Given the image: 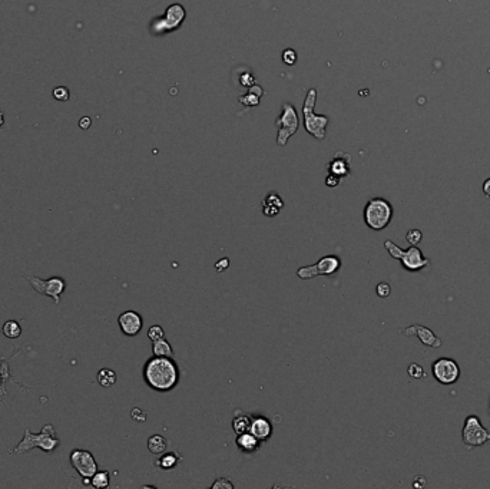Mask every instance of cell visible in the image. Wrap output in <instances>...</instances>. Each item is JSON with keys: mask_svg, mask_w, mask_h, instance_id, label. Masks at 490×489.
<instances>
[{"mask_svg": "<svg viewBox=\"0 0 490 489\" xmlns=\"http://www.w3.org/2000/svg\"><path fill=\"white\" fill-rule=\"evenodd\" d=\"M142 375L145 383L157 392H169L179 382V369L172 357H151Z\"/></svg>", "mask_w": 490, "mask_h": 489, "instance_id": "1", "label": "cell"}, {"mask_svg": "<svg viewBox=\"0 0 490 489\" xmlns=\"http://www.w3.org/2000/svg\"><path fill=\"white\" fill-rule=\"evenodd\" d=\"M59 444H60V441L57 439L55 428H53V425L49 423L43 426V429L39 433H32L29 429H24V438L17 444V446H14L13 449L9 451V454L10 455H23L34 448H39L45 452H53L59 446Z\"/></svg>", "mask_w": 490, "mask_h": 489, "instance_id": "2", "label": "cell"}, {"mask_svg": "<svg viewBox=\"0 0 490 489\" xmlns=\"http://www.w3.org/2000/svg\"><path fill=\"white\" fill-rule=\"evenodd\" d=\"M365 226L374 231H381L391 223L393 207L384 198H371L364 207Z\"/></svg>", "mask_w": 490, "mask_h": 489, "instance_id": "3", "label": "cell"}, {"mask_svg": "<svg viewBox=\"0 0 490 489\" xmlns=\"http://www.w3.org/2000/svg\"><path fill=\"white\" fill-rule=\"evenodd\" d=\"M384 247L390 252V255L394 257V258H399L401 264H403V267H404V270H407L410 273H416L419 270L426 268L427 265H430V261L423 255L422 250L419 247H416V245H410L409 250L404 251L401 250L399 245H396L393 241L387 240L384 243Z\"/></svg>", "mask_w": 490, "mask_h": 489, "instance_id": "4", "label": "cell"}, {"mask_svg": "<svg viewBox=\"0 0 490 489\" xmlns=\"http://www.w3.org/2000/svg\"><path fill=\"white\" fill-rule=\"evenodd\" d=\"M316 98L317 92L316 89H310L306 98V102L303 106V114H304V121H306V129L308 134L317 139H324L326 137V126L328 122L327 116L314 114V105H316Z\"/></svg>", "mask_w": 490, "mask_h": 489, "instance_id": "5", "label": "cell"}, {"mask_svg": "<svg viewBox=\"0 0 490 489\" xmlns=\"http://www.w3.org/2000/svg\"><path fill=\"white\" fill-rule=\"evenodd\" d=\"M463 444L468 448L482 446L490 441V432L485 429L480 423V419L476 415H470L466 418L463 431H462Z\"/></svg>", "mask_w": 490, "mask_h": 489, "instance_id": "6", "label": "cell"}, {"mask_svg": "<svg viewBox=\"0 0 490 489\" xmlns=\"http://www.w3.org/2000/svg\"><path fill=\"white\" fill-rule=\"evenodd\" d=\"M26 280L29 281L30 287L33 288L36 293L43 294V296L52 297L56 304L60 303V294L66 288V280L65 278H62V277H50L47 280H43V278H39V277H26Z\"/></svg>", "mask_w": 490, "mask_h": 489, "instance_id": "7", "label": "cell"}, {"mask_svg": "<svg viewBox=\"0 0 490 489\" xmlns=\"http://www.w3.org/2000/svg\"><path fill=\"white\" fill-rule=\"evenodd\" d=\"M300 121L297 116L296 109L293 105L284 103L283 106V114L277 119V126H278V137H277V144L284 147L288 141V138L294 135L298 129Z\"/></svg>", "mask_w": 490, "mask_h": 489, "instance_id": "8", "label": "cell"}, {"mask_svg": "<svg viewBox=\"0 0 490 489\" xmlns=\"http://www.w3.org/2000/svg\"><path fill=\"white\" fill-rule=\"evenodd\" d=\"M340 267H341V261H340L338 257H335V255H326V257H323L314 265H307V267L298 268L297 275L300 278L308 280V278H314L317 275H331V274L337 273Z\"/></svg>", "mask_w": 490, "mask_h": 489, "instance_id": "9", "label": "cell"}, {"mask_svg": "<svg viewBox=\"0 0 490 489\" xmlns=\"http://www.w3.org/2000/svg\"><path fill=\"white\" fill-rule=\"evenodd\" d=\"M70 467L73 468L82 478L91 479L98 472V464L89 451L73 449L69 456Z\"/></svg>", "mask_w": 490, "mask_h": 489, "instance_id": "10", "label": "cell"}, {"mask_svg": "<svg viewBox=\"0 0 490 489\" xmlns=\"http://www.w3.org/2000/svg\"><path fill=\"white\" fill-rule=\"evenodd\" d=\"M433 376L434 379L442 383V385H453L456 383L460 377V369H459V364L453 360V359H449V357H440L437 359L436 362L433 363Z\"/></svg>", "mask_w": 490, "mask_h": 489, "instance_id": "11", "label": "cell"}, {"mask_svg": "<svg viewBox=\"0 0 490 489\" xmlns=\"http://www.w3.org/2000/svg\"><path fill=\"white\" fill-rule=\"evenodd\" d=\"M185 17V9L181 4H172L168 7L165 16L154 23L152 30L155 33H163V32H171L176 29Z\"/></svg>", "mask_w": 490, "mask_h": 489, "instance_id": "12", "label": "cell"}, {"mask_svg": "<svg viewBox=\"0 0 490 489\" xmlns=\"http://www.w3.org/2000/svg\"><path fill=\"white\" fill-rule=\"evenodd\" d=\"M118 324H119L121 331H122L125 336L135 337L137 334H139V331L142 330L144 319H142V316H141L138 311L128 310V311H124V313L118 317Z\"/></svg>", "mask_w": 490, "mask_h": 489, "instance_id": "13", "label": "cell"}, {"mask_svg": "<svg viewBox=\"0 0 490 489\" xmlns=\"http://www.w3.org/2000/svg\"><path fill=\"white\" fill-rule=\"evenodd\" d=\"M401 333L406 334V336H417L422 343H424L426 346H430V347H440L442 346V340L439 337H436L433 333L430 331V329H427L424 326H420V324H414L411 327L403 329Z\"/></svg>", "mask_w": 490, "mask_h": 489, "instance_id": "14", "label": "cell"}, {"mask_svg": "<svg viewBox=\"0 0 490 489\" xmlns=\"http://www.w3.org/2000/svg\"><path fill=\"white\" fill-rule=\"evenodd\" d=\"M250 432L255 435L261 442H265L273 435V425L264 416H255V418H252V422H251Z\"/></svg>", "mask_w": 490, "mask_h": 489, "instance_id": "15", "label": "cell"}, {"mask_svg": "<svg viewBox=\"0 0 490 489\" xmlns=\"http://www.w3.org/2000/svg\"><path fill=\"white\" fill-rule=\"evenodd\" d=\"M235 444L238 446L242 454H247V455H251L254 452H257L260 449V445H261V441L252 435V433L248 431V432L241 433V435H237V441Z\"/></svg>", "mask_w": 490, "mask_h": 489, "instance_id": "16", "label": "cell"}, {"mask_svg": "<svg viewBox=\"0 0 490 489\" xmlns=\"http://www.w3.org/2000/svg\"><path fill=\"white\" fill-rule=\"evenodd\" d=\"M283 207H284L283 198L273 191V193L268 194L267 198L262 201V213H264V216L267 217H275L280 213V210Z\"/></svg>", "mask_w": 490, "mask_h": 489, "instance_id": "17", "label": "cell"}, {"mask_svg": "<svg viewBox=\"0 0 490 489\" xmlns=\"http://www.w3.org/2000/svg\"><path fill=\"white\" fill-rule=\"evenodd\" d=\"M348 164H350V155H345L344 160H341V152H340V154H337V155L334 157V160L330 162L328 171H330V174H334V175H337V177H340V178L347 177V175L350 174V167H348Z\"/></svg>", "mask_w": 490, "mask_h": 489, "instance_id": "18", "label": "cell"}, {"mask_svg": "<svg viewBox=\"0 0 490 489\" xmlns=\"http://www.w3.org/2000/svg\"><path fill=\"white\" fill-rule=\"evenodd\" d=\"M251 422H252V416L247 415V413H242V412H238V415H235L234 416V421H232L234 432L237 433V435L248 432L250 431Z\"/></svg>", "mask_w": 490, "mask_h": 489, "instance_id": "19", "label": "cell"}, {"mask_svg": "<svg viewBox=\"0 0 490 489\" xmlns=\"http://www.w3.org/2000/svg\"><path fill=\"white\" fill-rule=\"evenodd\" d=\"M152 353H154V356H158V357H172L173 350H172L171 343L165 337H162V339L152 341Z\"/></svg>", "mask_w": 490, "mask_h": 489, "instance_id": "20", "label": "cell"}, {"mask_svg": "<svg viewBox=\"0 0 490 489\" xmlns=\"http://www.w3.org/2000/svg\"><path fill=\"white\" fill-rule=\"evenodd\" d=\"M168 441L162 435H152L148 439V449L154 455H161L166 451Z\"/></svg>", "mask_w": 490, "mask_h": 489, "instance_id": "21", "label": "cell"}, {"mask_svg": "<svg viewBox=\"0 0 490 489\" xmlns=\"http://www.w3.org/2000/svg\"><path fill=\"white\" fill-rule=\"evenodd\" d=\"M182 458L179 456V454H175V452H169V454H165L162 455L157 461V465L161 468V469H165V471H169V469H173L176 468L179 464H181Z\"/></svg>", "mask_w": 490, "mask_h": 489, "instance_id": "22", "label": "cell"}, {"mask_svg": "<svg viewBox=\"0 0 490 489\" xmlns=\"http://www.w3.org/2000/svg\"><path fill=\"white\" fill-rule=\"evenodd\" d=\"M98 383L102 387H111L116 383V373L112 369H101L98 372Z\"/></svg>", "mask_w": 490, "mask_h": 489, "instance_id": "23", "label": "cell"}, {"mask_svg": "<svg viewBox=\"0 0 490 489\" xmlns=\"http://www.w3.org/2000/svg\"><path fill=\"white\" fill-rule=\"evenodd\" d=\"M1 331H3V334H4L7 339H17V337H20V334H22V327H20V324H19L16 320H7V321L3 324Z\"/></svg>", "mask_w": 490, "mask_h": 489, "instance_id": "24", "label": "cell"}, {"mask_svg": "<svg viewBox=\"0 0 490 489\" xmlns=\"http://www.w3.org/2000/svg\"><path fill=\"white\" fill-rule=\"evenodd\" d=\"M109 482H111V475L108 471H98L91 478V485L96 489L108 488Z\"/></svg>", "mask_w": 490, "mask_h": 489, "instance_id": "25", "label": "cell"}, {"mask_svg": "<svg viewBox=\"0 0 490 489\" xmlns=\"http://www.w3.org/2000/svg\"><path fill=\"white\" fill-rule=\"evenodd\" d=\"M407 373H409L411 377H414V379H423V377H426L424 369H423L420 364L417 363H411L410 366L407 367Z\"/></svg>", "mask_w": 490, "mask_h": 489, "instance_id": "26", "label": "cell"}, {"mask_svg": "<svg viewBox=\"0 0 490 489\" xmlns=\"http://www.w3.org/2000/svg\"><path fill=\"white\" fill-rule=\"evenodd\" d=\"M422 239H423V234H422V231L420 230H410L409 233H407V236H406V240H407V243L410 244V245H417L420 241H422Z\"/></svg>", "mask_w": 490, "mask_h": 489, "instance_id": "27", "label": "cell"}, {"mask_svg": "<svg viewBox=\"0 0 490 489\" xmlns=\"http://www.w3.org/2000/svg\"><path fill=\"white\" fill-rule=\"evenodd\" d=\"M148 337L149 340L152 341L158 340V339H162V337H163V329L161 327L160 324H154V326H151L148 330Z\"/></svg>", "mask_w": 490, "mask_h": 489, "instance_id": "28", "label": "cell"}, {"mask_svg": "<svg viewBox=\"0 0 490 489\" xmlns=\"http://www.w3.org/2000/svg\"><path fill=\"white\" fill-rule=\"evenodd\" d=\"M53 98L56 101H60V102H65L69 99V91L68 88L65 86H57L53 89Z\"/></svg>", "mask_w": 490, "mask_h": 489, "instance_id": "29", "label": "cell"}, {"mask_svg": "<svg viewBox=\"0 0 490 489\" xmlns=\"http://www.w3.org/2000/svg\"><path fill=\"white\" fill-rule=\"evenodd\" d=\"M376 293H377V296L378 297H381V298H386V297H388L390 294H391V287H390V284H388V283H386V281H381V283H378V284H377Z\"/></svg>", "mask_w": 490, "mask_h": 489, "instance_id": "30", "label": "cell"}, {"mask_svg": "<svg viewBox=\"0 0 490 489\" xmlns=\"http://www.w3.org/2000/svg\"><path fill=\"white\" fill-rule=\"evenodd\" d=\"M283 60H284L285 65L293 66V65L297 62L296 50H293V49H287V50H284V53H283Z\"/></svg>", "mask_w": 490, "mask_h": 489, "instance_id": "31", "label": "cell"}, {"mask_svg": "<svg viewBox=\"0 0 490 489\" xmlns=\"http://www.w3.org/2000/svg\"><path fill=\"white\" fill-rule=\"evenodd\" d=\"M131 418L137 422H145L147 418H148V412L139 409V408H134L132 412H131Z\"/></svg>", "mask_w": 490, "mask_h": 489, "instance_id": "32", "label": "cell"}, {"mask_svg": "<svg viewBox=\"0 0 490 489\" xmlns=\"http://www.w3.org/2000/svg\"><path fill=\"white\" fill-rule=\"evenodd\" d=\"M212 488L214 489H221V488L234 489V484H232L231 481H228L227 478H218L217 481L212 484Z\"/></svg>", "mask_w": 490, "mask_h": 489, "instance_id": "33", "label": "cell"}, {"mask_svg": "<svg viewBox=\"0 0 490 489\" xmlns=\"http://www.w3.org/2000/svg\"><path fill=\"white\" fill-rule=\"evenodd\" d=\"M229 268V258H227V257H224V258H221V260H218L217 262H215V270H217L218 273H224V271H227Z\"/></svg>", "mask_w": 490, "mask_h": 489, "instance_id": "34", "label": "cell"}, {"mask_svg": "<svg viewBox=\"0 0 490 489\" xmlns=\"http://www.w3.org/2000/svg\"><path fill=\"white\" fill-rule=\"evenodd\" d=\"M340 181H341L340 177H337V175H334V174H328V177H327V180H326V184L332 188V187H337V185L340 184Z\"/></svg>", "mask_w": 490, "mask_h": 489, "instance_id": "35", "label": "cell"}, {"mask_svg": "<svg viewBox=\"0 0 490 489\" xmlns=\"http://www.w3.org/2000/svg\"><path fill=\"white\" fill-rule=\"evenodd\" d=\"M240 101L241 102H247L248 105H251V106H254V105L258 103V98L254 96V95H248L247 98H240Z\"/></svg>", "mask_w": 490, "mask_h": 489, "instance_id": "36", "label": "cell"}, {"mask_svg": "<svg viewBox=\"0 0 490 489\" xmlns=\"http://www.w3.org/2000/svg\"><path fill=\"white\" fill-rule=\"evenodd\" d=\"M413 487L419 489L424 488V487H426V478H424V477H416L414 482H413Z\"/></svg>", "mask_w": 490, "mask_h": 489, "instance_id": "37", "label": "cell"}, {"mask_svg": "<svg viewBox=\"0 0 490 489\" xmlns=\"http://www.w3.org/2000/svg\"><path fill=\"white\" fill-rule=\"evenodd\" d=\"M91 124H92L91 118H88V116H83V118L79 121V126L82 128V129H88V128H91Z\"/></svg>", "mask_w": 490, "mask_h": 489, "instance_id": "38", "label": "cell"}, {"mask_svg": "<svg viewBox=\"0 0 490 489\" xmlns=\"http://www.w3.org/2000/svg\"><path fill=\"white\" fill-rule=\"evenodd\" d=\"M483 193H485L486 197L490 198V178H488L486 181L483 182Z\"/></svg>", "mask_w": 490, "mask_h": 489, "instance_id": "39", "label": "cell"}, {"mask_svg": "<svg viewBox=\"0 0 490 489\" xmlns=\"http://www.w3.org/2000/svg\"><path fill=\"white\" fill-rule=\"evenodd\" d=\"M1 124H3V115L0 112V126H1Z\"/></svg>", "mask_w": 490, "mask_h": 489, "instance_id": "40", "label": "cell"}]
</instances>
